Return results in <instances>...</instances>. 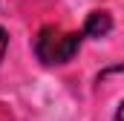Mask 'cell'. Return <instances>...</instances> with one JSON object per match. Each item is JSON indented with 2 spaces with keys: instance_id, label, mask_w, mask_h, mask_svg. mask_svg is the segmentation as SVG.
Masks as SVG:
<instances>
[{
  "instance_id": "1",
  "label": "cell",
  "mask_w": 124,
  "mask_h": 121,
  "mask_svg": "<svg viewBox=\"0 0 124 121\" xmlns=\"http://www.w3.org/2000/svg\"><path fill=\"white\" fill-rule=\"evenodd\" d=\"M78 49H81V35L63 32L61 26H43L35 38V55L46 66L72 60L78 55Z\"/></svg>"
},
{
  "instance_id": "2",
  "label": "cell",
  "mask_w": 124,
  "mask_h": 121,
  "mask_svg": "<svg viewBox=\"0 0 124 121\" xmlns=\"http://www.w3.org/2000/svg\"><path fill=\"white\" fill-rule=\"evenodd\" d=\"M110 29H113V15L104 12V9L90 12L87 20H84V35H87V38H107Z\"/></svg>"
},
{
  "instance_id": "3",
  "label": "cell",
  "mask_w": 124,
  "mask_h": 121,
  "mask_svg": "<svg viewBox=\"0 0 124 121\" xmlns=\"http://www.w3.org/2000/svg\"><path fill=\"white\" fill-rule=\"evenodd\" d=\"M6 46H9V35H6L3 26H0V60H3V55H6Z\"/></svg>"
},
{
  "instance_id": "4",
  "label": "cell",
  "mask_w": 124,
  "mask_h": 121,
  "mask_svg": "<svg viewBox=\"0 0 124 121\" xmlns=\"http://www.w3.org/2000/svg\"><path fill=\"white\" fill-rule=\"evenodd\" d=\"M116 121H124V101H121V107H118V113H116Z\"/></svg>"
}]
</instances>
